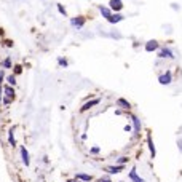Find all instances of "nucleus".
I'll list each match as a JSON object with an SVG mask.
<instances>
[{"instance_id":"nucleus-27","label":"nucleus","mask_w":182,"mask_h":182,"mask_svg":"<svg viewBox=\"0 0 182 182\" xmlns=\"http://www.w3.org/2000/svg\"><path fill=\"white\" fill-rule=\"evenodd\" d=\"M2 93H3V88L0 86V99H2Z\"/></svg>"},{"instance_id":"nucleus-6","label":"nucleus","mask_w":182,"mask_h":182,"mask_svg":"<svg viewBox=\"0 0 182 182\" xmlns=\"http://www.w3.org/2000/svg\"><path fill=\"white\" fill-rule=\"evenodd\" d=\"M158 58H161V59H173L174 58V55H173V51H171L169 48H161L160 50V53H158Z\"/></svg>"},{"instance_id":"nucleus-19","label":"nucleus","mask_w":182,"mask_h":182,"mask_svg":"<svg viewBox=\"0 0 182 182\" xmlns=\"http://www.w3.org/2000/svg\"><path fill=\"white\" fill-rule=\"evenodd\" d=\"M58 64H59V66H62V67H67V66H69L67 59H64V58H58Z\"/></svg>"},{"instance_id":"nucleus-29","label":"nucleus","mask_w":182,"mask_h":182,"mask_svg":"<svg viewBox=\"0 0 182 182\" xmlns=\"http://www.w3.org/2000/svg\"><path fill=\"white\" fill-rule=\"evenodd\" d=\"M177 144H179V146H181V152H182V141H179V142H177Z\"/></svg>"},{"instance_id":"nucleus-4","label":"nucleus","mask_w":182,"mask_h":182,"mask_svg":"<svg viewBox=\"0 0 182 182\" xmlns=\"http://www.w3.org/2000/svg\"><path fill=\"white\" fill-rule=\"evenodd\" d=\"M125 169V164H113V166H107L104 171H107L109 174H118Z\"/></svg>"},{"instance_id":"nucleus-2","label":"nucleus","mask_w":182,"mask_h":182,"mask_svg":"<svg viewBox=\"0 0 182 182\" xmlns=\"http://www.w3.org/2000/svg\"><path fill=\"white\" fill-rule=\"evenodd\" d=\"M158 82H160L161 85H169V83L173 82V72H171V70H166L164 74H161V75L158 77Z\"/></svg>"},{"instance_id":"nucleus-8","label":"nucleus","mask_w":182,"mask_h":182,"mask_svg":"<svg viewBox=\"0 0 182 182\" xmlns=\"http://www.w3.org/2000/svg\"><path fill=\"white\" fill-rule=\"evenodd\" d=\"M21 158H22V164H24V166H29L30 158H29V152H27L26 147H21Z\"/></svg>"},{"instance_id":"nucleus-5","label":"nucleus","mask_w":182,"mask_h":182,"mask_svg":"<svg viewBox=\"0 0 182 182\" xmlns=\"http://www.w3.org/2000/svg\"><path fill=\"white\" fill-rule=\"evenodd\" d=\"M70 24H72L74 27H77V29H82L83 26H85V18H83V16L72 18V19H70Z\"/></svg>"},{"instance_id":"nucleus-22","label":"nucleus","mask_w":182,"mask_h":182,"mask_svg":"<svg viewBox=\"0 0 182 182\" xmlns=\"http://www.w3.org/2000/svg\"><path fill=\"white\" fill-rule=\"evenodd\" d=\"M91 153H93V155H97V153H99V152H101V149H99V147H97V146H94V147H91Z\"/></svg>"},{"instance_id":"nucleus-16","label":"nucleus","mask_w":182,"mask_h":182,"mask_svg":"<svg viewBox=\"0 0 182 182\" xmlns=\"http://www.w3.org/2000/svg\"><path fill=\"white\" fill-rule=\"evenodd\" d=\"M117 106L121 107V109H130V107H131V104L128 102V101L125 99V97H118V99H117Z\"/></svg>"},{"instance_id":"nucleus-23","label":"nucleus","mask_w":182,"mask_h":182,"mask_svg":"<svg viewBox=\"0 0 182 182\" xmlns=\"http://www.w3.org/2000/svg\"><path fill=\"white\" fill-rule=\"evenodd\" d=\"M3 80H5V72H3V70H0V86H2Z\"/></svg>"},{"instance_id":"nucleus-9","label":"nucleus","mask_w":182,"mask_h":182,"mask_svg":"<svg viewBox=\"0 0 182 182\" xmlns=\"http://www.w3.org/2000/svg\"><path fill=\"white\" fill-rule=\"evenodd\" d=\"M131 121H133V125H134V134H139L141 133V128H142L141 120L137 118L136 115H131Z\"/></svg>"},{"instance_id":"nucleus-17","label":"nucleus","mask_w":182,"mask_h":182,"mask_svg":"<svg viewBox=\"0 0 182 182\" xmlns=\"http://www.w3.org/2000/svg\"><path fill=\"white\" fill-rule=\"evenodd\" d=\"M2 67H3V69H11V67H13V64H11V58H10V56L2 61Z\"/></svg>"},{"instance_id":"nucleus-7","label":"nucleus","mask_w":182,"mask_h":182,"mask_svg":"<svg viewBox=\"0 0 182 182\" xmlns=\"http://www.w3.org/2000/svg\"><path fill=\"white\" fill-rule=\"evenodd\" d=\"M99 102H101V99H99V97H96V99L90 101V102H85V104L82 106V109H80V112H86V110H90L93 106H97Z\"/></svg>"},{"instance_id":"nucleus-12","label":"nucleus","mask_w":182,"mask_h":182,"mask_svg":"<svg viewBox=\"0 0 182 182\" xmlns=\"http://www.w3.org/2000/svg\"><path fill=\"white\" fill-rule=\"evenodd\" d=\"M147 144H149V150H150V153H152V158H155L157 150H155V144H153V141H152V134L150 133L147 134Z\"/></svg>"},{"instance_id":"nucleus-24","label":"nucleus","mask_w":182,"mask_h":182,"mask_svg":"<svg viewBox=\"0 0 182 182\" xmlns=\"http://www.w3.org/2000/svg\"><path fill=\"white\" fill-rule=\"evenodd\" d=\"M22 72V67L21 66H15V74H21Z\"/></svg>"},{"instance_id":"nucleus-21","label":"nucleus","mask_w":182,"mask_h":182,"mask_svg":"<svg viewBox=\"0 0 182 182\" xmlns=\"http://www.w3.org/2000/svg\"><path fill=\"white\" fill-rule=\"evenodd\" d=\"M56 6H58V11L61 13V15H64V16H66V15H67V11H66V8H64V6H62V5H61V3H58V5H56Z\"/></svg>"},{"instance_id":"nucleus-28","label":"nucleus","mask_w":182,"mask_h":182,"mask_svg":"<svg viewBox=\"0 0 182 182\" xmlns=\"http://www.w3.org/2000/svg\"><path fill=\"white\" fill-rule=\"evenodd\" d=\"M67 182H78V181H77V179H69Z\"/></svg>"},{"instance_id":"nucleus-25","label":"nucleus","mask_w":182,"mask_h":182,"mask_svg":"<svg viewBox=\"0 0 182 182\" xmlns=\"http://www.w3.org/2000/svg\"><path fill=\"white\" fill-rule=\"evenodd\" d=\"M97 182H112V179H110V177H101Z\"/></svg>"},{"instance_id":"nucleus-3","label":"nucleus","mask_w":182,"mask_h":182,"mask_svg":"<svg viewBox=\"0 0 182 182\" xmlns=\"http://www.w3.org/2000/svg\"><path fill=\"white\" fill-rule=\"evenodd\" d=\"M109 5H110V11L118 13V11L123 10V2H121V0H110Z\"/></svg>"},{"instance_id":"nucleus-15","label":"nucleus","mask_w":182,"mask_h":182,"mask_svg":"<svg viewBox=\"0 0 182 182\" xmlns=\"http://www.w3.org/2000/svg\"><path fill=\"white\" fill-rule=\"evenodd\" d=\"M8 142L11 147H16V139H15V128H10L8 131Z\"/></svg>"},{"instance_id":"nucleus-26","label":"nucleus","mask_w":182,"mask_h":182,"mask_svg":"<svg viewBox=\"0 0 182 182\" xmlns=\"http://www.w3.org/2000/svg\"><path fill=\"white\" fill-rule=\"evenodd\" d=\"M3 102H5V104H6V106H8V104H10V102H11V99H8V97H5V99H3Z\"/></svg>"},{"instance_id":"nucleus-14","label":"nucleus","mask_w":182,"mask_h":182,"mask_svg":"<svg viewBox=\"0 0 182 182\" xmlns=\"http://www.w3.org/2000/svg\"><path fill=\"white\" fill-rule=\"evenodd\" d=\"M3 93L6 94V97H8V99H15V90H13L10 85L3 86Z\"/></svg>"},{"instance_id":"nucleus-13","label":"nucleus","mask_w":182,"mask_h":182,"mask_svg":"<svg viewBox=\"0 0 182 182\" xmlns=\"http://www.w3.org/2000/svg\"><path fill=\"white\" fill-rule=\"evenodd\" d=\"M75 179L82 181V182H91L93 181V176L91 174H85V173H78V174H75Z\"/></svg>"},{"instance_id":"nucleus-1","label":"nucleus","mask_w":182,"mask_h":182,"mask_svg":"<svg viewBox=\"0 0 182 182\" xmlns=\"http://www.w3.org/2000/svg\"><path fill=\"white\" fill-rule=\"evenodd\" d=\"M97 8H99L101 15H102L104 18H106L107 21L110 22V24H117V22L123 21V16H121L120 13H115V15H113V13L110 11V8H107V6H102V5H99Z\"/></svg>"},{"instance_id":"nucleus-20","label":"nucleus","mask_w":182,"mask_h":182,"mask_svg":"<svg viewBox=\"0 0 182 182\" xmlns=\"http://www.w3.org/2000/svg\"><path fill=\"white\" fill-rule=\"evenodd\" d=\"M128 160H130L128 157H120V158H117V164H125Z\"/></svg>"},{"instance_id":"nucleus-18","label":"nucleus","mask_w":182,"mask_h":182,"mask_svg":"<svg viewBox=\"0 0 182 182\" xmlns=\"http://www.w3.org/2000/svg\"><path fill=\"white\" fill-rule=\"evenodd\" d=\"M6 83H8L10 86H15L16 85V77L15 75H8L6 77Z\"/></svg>"},{"instance_id":"nucleus-10","label":"nucleus","mask_w":182,"mask_h":182,"mask_svg":"<svg viewBox=\"0 0 182 182\" xmlns=\"http://www.w3.org/2000/svg\"><path fill=\"white\" fill-rule=\"evenodd\" d=\"M158 48H160V45H158L157 40H150V42L146 43V51H149V53L155 51V50H158Z\"/></svg>"},{"instance_id":"nucleus-11","label":"nucleus","mask_w":182,"mask_h":182,"mask_svg":"<svg viewBox=\"0 0 182 182\" xmlns=\"http://www.w3.org/2000/svg\"><path fill=\"white\" fill-rule=\"evenodd\" d=\"M128 177H130V179L133 181V182H146V181L142 179V177H139V176H137V171H136V168H133V169L130 171Z\"/></svg>"}]
</instances>
